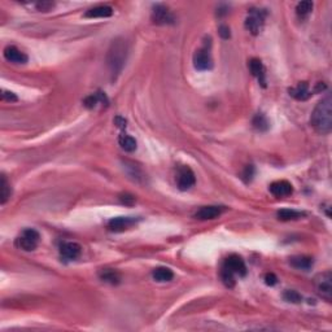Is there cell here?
<instances>
[{
    "instance_id": "1",
    "label": "cell",
    "mask_w": 332,
    "mask_h": 332,
    "mask_svg": "<svg viewBox=\"0 0 332 332\" xmlns=\"http://www.w3.org/2000/svg\"><path fill=\"white\" fill-rule=\"evenodd\" d=\"M128 56V43L124 38H116L112 41L108 53H106V65L112 74V80H116L121 74Z\"/></svg>"
},
{
    "instance_id": "2",
    "label": "cell",
    "mask_w": 332,
    "mask_h": 332,
    "mask_svg": "<svg viewBox=\"0 0 332 332\" xmlns=\"http://www.w3.org/2000/svg\"><path fill=\"white\" fill-rule=\"evenodd\" d=\"M310 124L319 134H330L332 128V99L330 95L323 98L314 108Z\"/></svg>"
},
{
    "instance_id": "3",
    "label": "cell",
    "mask_w": 332,
    "mask_h": 332,
    "mask_svg": "<svg viewBox=\"0 0 332 332\" xmlns=\"http://www.w3.org/2000/svg\"><path fill=\"white\" fill-rule=\"evenodd\" d=\"M314 287L319 297L331 302L332 300V272L330 270L318 274L314 278Z\"/></svg>"
},
{
    "instance_id": "4",
    "label": "cell",
    "mask_w": 332,
    "mask_h": 332,
    "mask_svg": "<svg viewBox=\"0 0 332 332\" xmlns=\"http://www.w3.org/2000/svg\"><path fill=\"white\" fill-rule=\"evenodd\" d=\"M41 235L34 228H26L22 231V234L16 239V246L25 252H31L38 247Z\"/></svg>"
},
{
    "instance_id": "5",
    "label": "cell",
    "mask_w": 332,
    "mask_h": 332,
    "mask_svg": "<svg viewBox=\"0 0 332 332\" xmlns=\"http://www.w3.org/2000/svg\"><path fill=\"white\" fill-rule=\"evenodd\" d=\"M266 19V12L262 9H254L252 8L248 13V17L246 20V27L253 35H258L262 30Z\"/></svg>"
},
{
    "instance_id": "6",
    "label": "cell",
    "mask_w": 332,
    "mask_h": 332,
    "mask_svg": "<svg viewBox=\"0 0 332 332\" xmlns=\"http://www.w3.org/2000/svg\"><path fill=\"white\" fill-rule=\"evenodd\" d=\"M175 181H177L178 188L181 191H187L191 187L195 186L196 183V177H195V173L192 171L191 167L186 165L179 166V169L177 171V177H175Z\"/></svg>"
},
{
    "instance_id": "7",
    "label": "cell",
    "mask_w": 332,
    "mask_h": 332,
    "mask_svg": "<svg viewBox=\"0 0 332 332\" xmlns=\"http://www.w3.org/2000/svg\"><path fill=\"white\" fill-rule=\"evenodd\" d=\"M152 21L156 25H171L175 22V17L169 11V8L163 4H157L152 11Z\"/></svg>"
},
{
    "instance_id": "8",
    "label": "cell",
    "mask_w": 332,
    "mask_h": 332,
    "mask_svg": "<svg viewBox=\"0 0 332 332\" xmlns=\"http://www.w3.org/2000/svg\"><path fill=\"white\" fill-rule=\"evenodd\" d=\"M223 268H226L227 270H230L234 275L239 276H246L247 275V266L246 262L242 257L238 254H231L225 260L222 265Z\"/></svg>"
},
{
    "instance_id": "9",
    "label": "cell",
    "mask_w": 332,
    "mask_h": 332,
    "mask_svg": "<svg viewBox=\"0 0 332 332\" xmlns=\"http://www.w3.org/2000/svg\"><path fill=\"white\" fill-rule=\"evenodd\" d=\"M193 66L197 70H209L213 66V61H211L210 53L207 47L199 49L193 55Z\"/></svg>"
},
{
    "instance_id": "10",
    "label": "cell",
    "mask_w": 332,
    "mask_h": 332,
    "mask_svg": "<svg viewBox=\"0 0 332 332\" xmlns=\"http://www.w3.org/2000/svg\"><path fill=\"white\" fill-rule=\"evenodd\" d=\"M138 222V219L134 217H117V218H112L108 222V230L112 232H122V231L128 230Z\"/></svg>"
},
{
    "instance_id": "11",
    "label": "cell",
    "mask_w": 332,
    "mask_h": 332,
    "mask_svg": "<svg viewBox=\"0 0 332 332\" xmlns=\"http://www.w3.org/2000/svg\"><path fill=\"white\" fill-rule=\"evenodd\" d=\"M225 211L223 207H217V205H209V207H203L195 213V218L200 221H208V219H214L222 214Z\"/></svg>"
},
{
    "instance_id": "12",
    "label": "cell",
    "mask_w": 332,
    "mask_h": 332,
    "mask_svg": "<svg viewBox=\"0 0 332 332\" xmlns=\"http://www.w3.org/2000/svg\"><path fill=\"white\" fill-rule=\"evenodd\" d=\"M81 252H82V248L78 243L68 242L61 244L60 247V254L65 261L77 260L81 256Z\"/></svg>"
},
{
    "instance_id": "13",
    "label": "cell",
    "mask_w": 332,
    "mask_h": 332,
    "mask_svg": "<svg viewBox=\"0 0 332 332\" xmlns=\"http://www.w3.org/2000/svg\"><path fill=\"white\" fill-rule=\"evenodd\" d=\"M4 57L13 64H26L27 55L15 45H8L4 48Z\"/></svg>"
},
{
    "instance_id": "14",
    "label": "cell",
    "mask_w": 332,
    "mask_h": 332,
    "mask_svg": "<svg viewBox=\"0 0 332 332\" xmlns=\"http://www.w3.org/2000/svg\"><path fill=\"white\" fill-rule=\"evenodd\" d=\"M270 192L275 197H286L290 196V193L293 192V187L288 181H276L272 182L270 187Z\"/></svg>"
},
{
    "instance_id": "15",
    "label": "cell",
    "mask_w": 332,
    "mask_h": 332,
    "mask_svg": "<svg viewBox=\"0 0 332 332\" xmlns=\"http://www.w3.org/2000/svg\"><path fill=\"white\" fill-rule=\"evenodd\" d=\"M108 104H109L108 98H106V95L104 94V92H102V91H98V92H95V94L88 95V96L83 100V105L86 106L87 109H95L98 105L106 106Z\"/></svg>"
},
{
    "instance_id": "16",
    "label": "cell",
    "mask_w": 332,
    "mask_h": 332,
    "mask_svg": "<svg viewBox=\"0 0 332 332\" xmlns=\"http://www.w3.org/2000/svg\"><path fill=\"white\" fill-rule=\"evenodd\" d=\"M290 95L296 100H300V102H304V100H308V99L313 95V91L309 88V84L306 82H300L297 86L290 87L288 90Z\"/></svg>"
},
{
    "instance_id": "17",
    "label": "cell",
    "mask_w": 332,
    "mask_h": 332,
    "mask_svg": "<svg viewBox=\"0 0 332 332\" xmlns=\"http://www.w3.org/2000/svg\"><path fill=\"white\" fill-rule=\"evenodd\" d=\"M113 15V8L109 5H96L94 8H90L86 11L84 17L87 19H105Z\"/></svg>"
},
{
    "instance_id": "18",
    "label": "cell",
    "mask_w": 332,
    "mask_h": 332,
    "mask_svg": "<svg viewBox=\"0 0 332 332\" xmlns=\"http://www.w3.org/2000/svg\"><path fill=\"white\" fill-rule=\"evenodd\" d=\"M313 264V258L309 256H293L290 258V265L292 268L297 269V270H304V271L310 270Z\"/></svg>"
},
{
    "instance_id": "19",
    "label": "cell",
    "mask_w": 332,
    "mask_h": 332,
    "mask_svg": "<svg viewBox=\"0 0 332 332\" xmlns=\"http://www.w3.org/2000/svg\"><path fill=\"white\" fill-rule=\"evenodd\" d=\"M249 70L253 76L256 77L257 80L260 81L262 86H266V81H265V68L262 61L260 59H252L249 61Z\"/></svg>"
},
{
    "instance_id": "20",
    "label": "cell",
    "mask_w": 332,
    "mask_h": 332,
    "mask_svg": "<svg viewBox=\"0 0 332 332\" xmlns=\"http://www.w3.org/2000/svg\"><path fill=\"white\" fill-rule=\"evenodd\" d=\"M99 278L103 282L109 284H118L121 282V275L114 269H102L99 271Z\"/></svg>"
},
{
    "instance_id": "21",
    "label": "cell",
    "mask_w": 332,
    "mask_h": 332,
    "mask_svg": "<svg viewBox=\"0 0 332 332\" xmlns=\"http://www.w3.org/2000/svg\"><path fill=\"white\" fill-rule=\"evenodd\" d=\"M152 276L156 282H160V283H165V282H170V280L174 278V272L170 270L169 268H157L153 270L152 272Z\"/></svg>"
},
{
    "instance_id": "22",
    "label": "cell",
    "mask_w": 332,
    "mask_h": 332,
    "mask_svg": "<svg viewBox=\"0 0 332 332\" xmlns=\"http://www.w3.org/2000/svg\"><path fill=\"white\" fill-rule=\"evenodd\" d=\"M12 195V188L11 185L8 183L7 177L1 174V178H0V203L1 204H5L8 201V199L11 197Z\"/></svg>"
},
{
    "instance_id": "23",
    "label": "cell",
    "mask_w": 332,
    "mask_h": 332,
    "mask_svg": "<svg viewBox=\"0 0 332 332\" xmlns=\"http://www.w3.org/2000/svg\"><path fill=\"white\" fill-rule=\"evenodd\" d=\"M118 143L121 145V148L126 152H134L136 149V140L132 136L127 135V134H122L118 138Z\"/></svg>"
},
{
    "instance_id": "24",
    "label": "cell",
    "mask_w": 332,
    "mask_h": 332,
    "mask_svg": "<svg viewBox=\"0 0 332 332\" xmlns=\"http://www.w3.org/2000/svg\"><path fill=\"white\" fill-rule=\"evenodd\" d=\"M276 215H278V218H279L280 221L287 222V221H294V219L301 218L304 214H302L301 211L293 210V209H280V210L276 213Z\"/></svg>"
},
{
    "instance_id": "25",
    "label": "cell",
    "mask_w": 332,
    "mask_h": 332,
    "mask_svg": "<svg viewBox=\"0 0 332 332\" xmlns=\"http://www.w3.org/2000/svg\"><path fill=\"white\" fill-rule=\"evenodd\" d=\"M252 124L253 127L256 128V130H258V131H266V130H269V127H270V122H269V120L266 118V116H265L264 113H257L256 116L253 117Z\"/></svg>"
},
{
    "instance_id": "26",
    "label": "cell",
    "mask_w": 332,
    "mask_h": 332,
    "mask_svg": "<svg viewBox=\"0 0 332 332\" xmlns=\"http://www.w3.org/2000/svg\"><path fill=\"white\" fill-rule=\"evenodd\" d=\"M311 11H313V1H300L296 7V13L301 19H305Z\"/></svg>"
},
{
    "instance_id": "27",
    "label": "cell",
    "mask_w": 332,
    "mask_h": 332,
    "mask_svg": "<svg viewBox=\"0 0 332 332\" xmlns=\"http://www.w3.org/2000/svg\"><path fill=\"white\" fill-rule=\"evenodd\" d=\"M221 279H222L223 284L228 288H232L235 286V275L230 270H227L226 268L221 269Z\"/></svg>"
},
{
    "instance_id": "28",
    "label": "cell",
    "mask_w": 332,
    "mask_h": 332,
    "mask_svg": "<svg viewBox=\"0 0 332 332\" xmlns=\"http://www.w3.org/2000/svg\"><path fill=\"white\" fill-rule=\"evenodd\" d=\"M283 297L286 301L288 302H292V304H300L302 300L301 294L298 293L297 290H287L286 292L283 293Z\"/></svg>"
},
{
    "instance_id": "29",
    "label": "cell",
    "mask_w": 332,
    "mask_h": 332,
    "mask_svg": "<svg viewBox=\"0 0 332 332\" xmlns=\"http://www.w3.org/2000/svg\"><path fill=\"white\" fill-rule=\"evenodd\" d=\"M118 199H120V201H121L122 204L127 205V207H130V205H134V203L136 201L135 196H134V195H131V193H128V192L121 193V195L118 196Z\"/></svg>"
},
{
    "instance_id": "30",
    "label": "cell",
    "mask_w": 332,
    "mask_h": 332,
    "mask_svg": "<svg viewBox=\"0 0 332 332\" xmlns=\"http://www.w3.org/2000/svg\"><path fill=\"white\" fill-rule=\"evenodd\" d=\"M253 175H254V167H253L252 165H248L242 174L243 181L246 182V183H248V182L252 181Z\"/></svg>"
},
{
    "instance_id": "31",
    "label": "cell",
    "mask_w": 332,
    "mask_h": 332,
    "mask_svg": "<svg viewBox=\"0 0 332 332\" xmlns=\"http://www.w3.org/2000/svg\"><path fill=\"white\" fill-rule=\"evenodd\" d=\"M1 99L3 100H5V102H17L19 100V98L16 96L13 92H11V91H7V90H3V94H1Z\"/></svg>"
},
{
    "instance_id": "32",
    "label": "cell",
    "mask_w": 332,
    "mask_h": 332,
    "mask_svg": "<svg viewBox=\"0 0 332 332\" xmlns=\"http://www.w3.org/2000/svg\"><path fill=\"white\" fill-rule=\"evenodd\" d=\"M265 283L268 284V286H275V284L278 283V278H276L275 274L269 272V274L265 275Z\"/></svg>"
},
{
    "instance_id": "33",
    "label": "cell",
    "mask_w": 332,
    "mask_h": 332,
    "mask_svg": "<svg viewBox=\"0 0 332 332\" xmlns=\"http://www.w3.org/2000/svg\"><path fill=\"white\" fill-rule=\"evenodd\" d=\"M53 5H55V4L51 3V1H41V3H37V8H38V11H43V12L49 11L51 8H53Z\"/></svg>"
},
{
    "instance_id": "34",
    "label": "cell",
    "mask_w": 332,
    "mask_h": 332,
    "mask_svg": "<svg viewBox=\"0 0 332 332\" xmlns=\"http://www.w3.org/2000/svg\"><path fill=\"white\" fill-rule=\"evenodd\" d=\"M218 33L223 39L230 38V29H228L226 25H221V26H219V29H218Z\"/></svg>"
},
{
    "instance_id": "35",
    "label": "cell",
    "mask_w": 332,
    "mask_h": 332,
    "mask_svg": "<svg viewBox=\"0 0 332 332\" xmlns=\"http://www.w3.org/2000/svg\"><path fill=\"white\" fill-rule=\"evenodd\" d=\"M114 124H116V126H117L118 128H124L126 127L127 121H126L124 117H121V116H117V117L114 118Z\"/></svg>"
}]
</instances>
